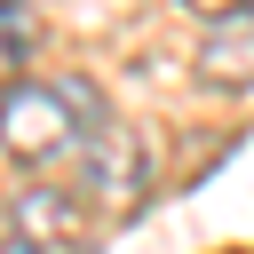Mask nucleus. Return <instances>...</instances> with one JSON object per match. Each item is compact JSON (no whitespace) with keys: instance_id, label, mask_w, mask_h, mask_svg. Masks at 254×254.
<instances>
[{"instance_id":"f257e3e1","label":"nucleus","mask_w":254,"mask_h":254,"mask_svg":"<svg viewBox=\"0 0 254 254\" xmlns=\"http://www.w3.org/2000/svg\"><path fill=\"white\" fill-rule=\"evenodd\" d=\"M103 119L111 111L87 79H16L0 95V143L24 167H79V151Z\"/></svg>"},{"instance_id":"f03ea898","label":"nucleus","mask_w":254,"mask_h":254,"mask_svg":"<svg viewBox=\"0 0 254 254\" xmlns=\"http://www.w3.org/2000/svg\"><path fill=\"white\" fill-rule=\"evenodd\" d=\"M8 246L24 254H87L95 246V198L87 190H24L8 206Z\"/></svg>"},{"instance_id":"20e7f679","label":"nucleus","mask_w":254,"mask_h":254,"mask_svg":"<svg viewBox=\"0 0 254 254\" xmlns=\"http://www.w3.org/2000/svg\"><path fill=\"white\" fill-rule=\"evenodd\" d=\"M198 79L206 87H254V0L222 24H206L198 40Z\"/></svg>"},{"instance_id":"7ed1b4c3","label":"nucleus","mask_w":254,"mask_h":254,"mask_svg":"<svg viewBox=\"0 0 254 254\" xmlns=\"http://www.w3.org/2000/svg\"><path fill=\"white\" fill-rule=\"evenodd\" d=\"M71 190H87L95 206H119V214L143 198V143H135L127 119H103V127L87 135V151H79V167H71Z\"/></svg>"},{"instance_id":"423d86ee","label":"nucleus","mask_w":254,"mask_h":254,"mask_svg":"<svg viewBox=\"0 0 254 254\" xmlns=\"http://www.w3.org/2000/svg\"><path fill=\"white\" fill-rule=\"evenodd\" d=\"M183 8H190V16H206V24H222V16H238L246 0H183Z\"/></svg>"},{"instance_id":"39448f33","label":"nucleus","mask_w":254,"mask_h":254,"mask_svg":"<svg viewBox=\"0 0 254 254\" xmlns=\"http://www.w3.org/2000/svg\"><path fill=\"white\" fill-rule=\"evenodd\" d=\"M24 56H32V16H24V0H0V87H16Z\"/></svg>"}]
</instances>
